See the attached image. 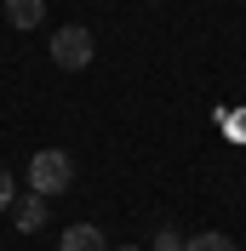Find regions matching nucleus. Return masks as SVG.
Wrapping results in <instances>:
<instances>
[{
	"label": "nucleus",
	"instance_id": "nucleus-1",
	"mask_svg": "<svg viewBox=\"0 0 246 251\" xmlns=\"http://www.w3.org/2000/svg\"><path fill=\"white\" fill-rule=\"evenodd\" d=\"M29 183H34V194H63V188L75 183V160L63 154V149H40V154H29Z\"/></svg>",
	"mask_w": 246,
	"mask_h": 251
},
{
	"label": "nucleus",
	"instance_id": "nucleus-7",
	"mask_svg": "<svg viewBox=\"0 0 246 251\" xmlns=\"http://www.w3.org/2000/svg\"><path fill=\"white\" fill-rule=\"evenodd\" d=\"M154 251H189V240L178 234V228H160V234H154Z\"/></svg>",
	"mask_w": 246,
	"mask_h": 251
},
{
	"label": "nucleus",
	"instance_id": "nucleus-6",
	"mask_svg": "<svg viewBox=\"0 0 246 251\" xmlns=\"http://www.w3.org/2000/svg\"><path fill=\"white\" fill-rule=\"evenodd\" d=\"M189 251H235V246H229V234H212V228H206V234L189 240Z\"/></svg>",
	"mask_w": 246,
	"mask_h": 251
},
{
	"label": "nucleus",
	"instance_id": "nucleus-4",
	"mask_svg": "<svg viewBox=\"0 0 246 251\" xmlns=\"http://www.w3.org/2000/svg\"><path fill=\"white\" fill-rule=\"evenodd\" d=\"M63 251H109V240H103L97 223H75V228L63 234Z\"/></svg>",
	"mask_w": 246,
	"mask_h": 251
},
{
	"label": "nucleus",
	"instance_id": "nucleus-2",
	"mask_svg": "<svg viewBox=\"0 0 246 251\" xmlns=\"http://www.w3.org/2000/svg\"><path fill=\"white\" fill-rule=\"evenodd\" d=\"M92 51H97V40H92L86 23H63V29L52 34V63H58V69H86Z\"/></svg>",
	"mask_w": 246,
	"mask_h": 251
},
{
	"label": "nucleus",
	"instance_id": "nucleus-9",
	"mask_svg": "<svg viewBox=\"0 0 246 251\" xmlns=\"http://www.w3.org/2000/svg\"><path fill=\"white\" fill-rule=\"evenodd\" d=\"M121 251H138V246H121Z\"/></svg>",
	"mask_w": 246,
	"mask_h": 251
},
{
	"label": "nucleus",
	"instance_id": "nucleus-3",
	"mask_svg": "<svg viewBox=\"0 0 246 251\" xmlns=\"http://www.w3.org/2000/svg\"><path fill=\"white\" fill-rule=\"evenodd\" d=\"M12 223L23 228V234H34V228L46 223V194H17L12 200Z\"/></svg>",
	"mask_w": 246,
	"mask_h": 251
},
{
	"label": "nucleus",
	"instance_id": "nucleus-5",
	"mask_svg": "<svg viewBox=\"0 0 246 251\" xmlns=\"http://www.w3.org/2000/svg\"><path fill=\"white\" fill-rule=\"evenodd\" d=\"M46 17V0H6V23L12 29H34Z\"/></svg>",
	"mask_w": 246,
	"mask_h": 251
},
{
	"label": "nucleus",
	"instance_id": "nucleus-8",
	"mask_svg": "<svg viewBox=\"0 0 246 251\" xmlns=\"http://www.w3.org/2000/svg\"><path fill=\"white\" fill-rule=\"evenodd\" d=\"M12 200H17V188H12V172L0 166V211H12Z\"/></svg>",
	"mask_w": 246,
	"mask_h": 251
}]
</instances>
